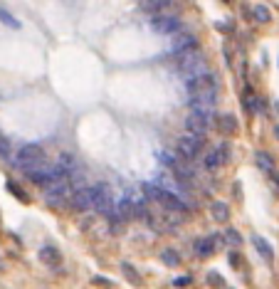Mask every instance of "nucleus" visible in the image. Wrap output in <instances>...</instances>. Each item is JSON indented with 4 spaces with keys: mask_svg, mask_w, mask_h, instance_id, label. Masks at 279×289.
Returning <instances> with one entry per match:
<instances>
[{
    "mask_svg": "<svg viewBox=\"0 0 279 289\" xmlns=\"http://www.w3.org/2000/svg\"><path fill=\"white\" fill-rule=\"evenodd\" d=\"M17 166L20 168H25L28 173H32L35 168H40L45 163V151H42L40 143H25L20 151H17Z\"/></svg>",
    "mask_w": 279,
    "mask_h": 289,
    "instance_id": "obj_1",
    "label": "nucleus"
},
{
    "mask_svg": "<svg viewBox=\"0 0 279 289\" xmlns=\"http://www.w3.org/2000/svg\"><path fill=\"white\" fill-rule=\"evenodd\" d=\"M67 198H70V183L67 180H57V183L45 188V200L50 205H62Z\"/></svg>",
    "mask_w": 279,
    "mask_h": 289,
    "instance_id": "obj_2",
    "label": "nucleus"
},
{
    "mask_svg": "<svg viewBox=\"0 0 279 289\" xmlns=\"http://www.w3.org/2000/svg\"><path fill=\"white\" fill-rule=\"evenodd\" d=\"M210 126V116L208 114H200V111H193L188 119H185V129L188 134H196V136H203Z\"/></svg>",
    "mask_w": 279,
    "mask_h": 289,
    "instance_id": "obj_3",
    "label": "nucleus"
},
{
    "mask_svg": "<svg viewBox=\"0 0 279 289\" xmlns=\"http://www.w3.org/2000/svg\"><path fill=\"white\" fill-rule=\"evenodd\" d=\"M200 146H203V136H196V134H185L181 136L178 141V149L185 158H196V153L200 151Z\"/></svg>",
    "mask_w": 279,
    "mask_h": 289,
    "instance_id": "obj_4",
    "label": "nucleus"
},
{
    "mask_svg": "<svg viewBox=\"0 0 279 289\" xmlns=\"http://www.w3.org/2000/svg\"><path fill=\"white\" fill-rule=\"evenodd\" d=\"M151 25H154V30L156 32H161V35L178 32V28H181V23H178L176 17H170V15H156L154 20H151Z\"/></svg>",
    "mask_w": 279,
    "mask_h": 289,
    "instance_id": "obj_5",
    "label": "nucleus"
},
{
    "mask_svg": "<svg viewBox=\"0 0 279 289\" xmlns=\"http://www.w3.org/2000/svg\"><path fill=\"white\" fill-rule=\"evenodd\" d=\"M170 50H173L176 55H185V52H193V50H196V37H193V35H188V32H181V35H176V37H173V45H170Z\"/></svg>",
    "mask_w": 279,
    "mask_h": 289,
    "instance_id": "obj_6",
    "label": "nucleus"
},
{
    "mask_svg": "<svg viewBox=\"0 0 279 289\" xmlns=\"http://www.w3.org/2000/svg\"><path fill=\"white\" fill-rule=\"evenodd\" d=\"M72 203L77 210H89V208L94 205V198H92V188H82V191H77L72 195Z\"/></svg>",
    "mask_w": 279,
    "mask_h": 289,
    "instance_id": "obj_7",
    "label": "nucleus"
},
{
    "mask_svg": "<svg viewBox=\"0 0 279 289\" xmlns=\"http://www.w3.org/2000/svg\"><path fill=\"white\" fill-rule=\"evenodd\" d=\"M225 161H227V151H212V153H208V158H205V166L208 168H218V166H223Z\"/></svg>",
    "mask_w": 279,
    "mask_h": 289,
    "instance_id": "obj_8",
    "label": "nucleus"
},
{
    "mask_svg": "<svg viewBox=\"0 0 279 289\" xmlns=\"http://www.w3.org/2000/svg\"><path fill=\"white\" fill-rule=\"evenodd\" d=\"M212 218H215V220H220V222L227 220V218H230V210H227V205L220 203V200H218V203H212Z\"/></svg>",
    "mask_w": 279,
    "mask_h": 289,
    "instance_id": "obj_9",
    "label": "nucleus"
},
{
    "mask_svg": "<svg viewBox=\"0 0 279 289\" xmlns=\"http://www.w3.org/2000/svg\"><path fill=\"white\" fill-rule=\"evenodd\" d=\"M212 250H215L212 240H198V242H196V252L200 255V257H208V255H212Z\"/></svg>",
    "mask_w": 279,
    "mask_h": 289,
    "instance_id": "obj_10",
    "label": "nucleus"
},
{
    "mask_svg": "<svg viewBox=\"0 0 279 289\" xmlns=\"http://www.w3.org/2000/svg\"><path fill=\"white\" fill-rule=\"evenodd\" d=\"M161 260L166 262L168 267H176V264H178V262H181V255H178V252H176V250H163V252H161Z\"/></svg>",
    "mask_w": 279,
    "mask_h": 289,
    "instance_id": "obj_11",
    "label": "nucleus"
},
{
    "mask_svg": "<svg viewBox=\"0 0 279 289\" xmlns=\"http://www.w3.org/2000/svg\"><path fill=\"white\" fill-rule=\"evenodd\" d=\"M254 247H257V252H260V255H262L265 260H272V257H274V255H272V247L267 245L262 237H254Z\"/></svg>",
    "mask_w": 279,
    "mask_h": 289,
    "instance_id": "obj_12",
    "label": "nucleus"
},
{
    "mask_svg": "<svg viewBox=\"0 0 279 289\" xmlns=\"http://www.w3.org/2000/svg\"><path fill=\"white\" fill-rule=\"evenodd\" d=\"M0 20H3V23H5L8 28H13V30H17V28H20V23H17V17H13V15L8 13V10H3V8H0Z\"/></svg>",
    "mask_w": 279,
    "mask_h": 289,
    "instance_id": "obj_13",
    "label": "nucleus"
},
{
    "mask_svg": "<svg viewBox=\"0 0 279 289\" xmlns=\"http://www.w3.org/2000/svg\"><path fill=\"white\" fill-rule=\"evenodd\" d=\"M257 166L262 168V171H272V156L269 153H257Z\"/></svg>",
    "mask_w": 279,
    "mask_h": 289,
    "instance_id": "obj_14",
    "label": "nucleus"
},
{
    "mask_svg": "<svg viewBox=\"0 0 279 289\" xmlns=\"http://www.w3.org/2000/svg\"><path fill=\"white\" fill-rule=\"evenodd\" d=\"M166 5H170L168 0H143L141 3V8H146V10H158V8H166Z\"/></svg>",
    "mask_w": 279,
    "mask_h": 289,
    "instance_id": "obj_15",
    "label": "nucleus"
},
{
    "mask_svg": "<svg viewBox=\"0 0 279 289\" xmlns=\"http://www.w3.org/2000/svg\"><path fill=\"white\" fill-rule=\"evenodd\" d=\"M40 257H42V260H47V262H59V255H57L52 247L40 250Z\"/></svg>",
    "mask_w": 279,
    "mask_h": 289,
    "instance_id": "obj_16",
    "label": "nucleus"
},
{
    "mask_svg": "<svg viewBox=\"0 0 279 289\" xmlns=\"http://www.w3.org/2000/svg\"><path fill=\"white\" fill-rule=\"evenodd\" d=\"M121 270H124L126 275H128V279H131V282H134V284H139V282H141V277L136 275V270H134V267H131V264H128V262H124V264H121Z\"/></svg>",
    "mask_w": 279,
    "mask_h": 289,
    "instance_id": "obj_17",
    "label": "nucleus"
},
{
    "mask_svg": "<svg viewBox=\"0 0 279 289\" xmlns=\"http://www.w3.org/2000/svg\"><path fill=\"white\" fill-rule=\"evenodd\" d=\"M225 240H227L230 245H235V247H238L240 242H242V237H240L238 230H227V233H225Z\"/></svg>",
    "mask_w": 279,
    "mask_h": 289,
    "instance_id": "obj_18",
    "label": "nucleus"
},
{
    "mask_svg": "<svg viewBox=\"0 0 279 289\" xmlns=\"http://www.w3.org/2000/svg\"><path fill=\"white\" fill-rule=\"evenodd\" d=\"M254 17L262 20V23H269V10H267L265 5H257V8H254Z\"/></svg>",
    "mask_w": 279,
    "mask_h": 289,
    "instance_id": "obj_19",
    "label": "nucleus"
},
{
    "mask_svg": "<svg viewBox=\"0 0 279 289\" xmlns=\"http://www.w3.org/2000/svg\"><path fill=\"white\" fill-rule=\"evenodd\" d=\"M8 153H10V143L5 136H0V156H8Z\"/></svg>",
    "mask_w": 279,
    "mask_h": 289,
    "instance_id": "obj_20",
    "label": "nucleus"
},
{
    "mask_svg": "<svg viewBox=\"0 0 279 289\" xmlns=\"http://www.w3.org/2000/svg\"><path fill=\"white\" fill-rule=\"evenodd\" d=\"M208 279H210V284H215V287H218V284H223V277H220V275H215V272H210Z\"/></svg>",
    "mask_w": 279,
    "mask_h": 289,
    "instance_id": "obj_21",
    "label": "nucleus"
},
{
    "mask_svg": "<svg viewBox=\"0 0 279 289\" xmlns=\"http://www.w3.org/2000/svg\"><path fill=\"white\" fill-rule=\"evenodd\" d=\"M223 121H225V129H227V131H232V129H235V119H232V116H225Z\"/></svg>",
    "mask_w": 279,
    "mask_h": 289,
    "instance_id": "obj_22",
    "label": "nucleus"
},
{
    "mask_svg": "<svg viewBox=\"0 0 279 289\" xmlns=\"http://www.w3.org/2000/svg\"><path fill=\"white\" fill-rule=\"evenodd\" d=\"M176 284H178V287H185V284H190V277H178V279H176Z\"/></svg>",
    "mask_w": 279,
    "mask_h": 289,
    "instance_id": "obj_23",
    "label": "nucleus"
}]
</instances>
